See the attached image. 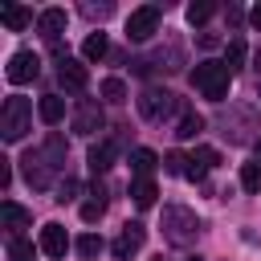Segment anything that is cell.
Returning a JSON list of instances; mask_svg holds the SVG:
<instances>
[{"mask_svg": "<svg viewBox=\"0 0 261 261\" xmlns=\"http://www.w3.org/2000/svg\"><path fill=\"white\" fill-rule=\"evenodd\" d=\"M159 261H163V257H159Z\"/></svg>", "mask_w": 261, "mask_h": 261, "instance_id": "39", "label": "cell"}, {"mask_svg": "<svg viewBox=\"0 0 261 261\" xmlns=\"http://www.w3.org/2000/svg\"><path fill=\"white\" fill-rule=\"evenodd\" d=\"M4 73H8L12 86H24V82H33V77L41 73V57H37L33 49H16V53L8 57V69H4Z\"/></svg>", "mask_w": 261, "mask_h": 261, "instance_id": "8", "label": "cell"}, {"mask_svg": "<svg viewBox=\"0 0 261 261\" xmlns=\"http://www.w3.org/2000/svg\"><path fill=\"white\" fill-rule=\"evenodd\" d=\"M57 82H61V90H69V94H82V90L90 86V73H86L82 61L65 57V61H57Z\"/></svg>", "mask_w": 261, "mask_h": 261, "instance_id": "11", "label": "cell"}, {"mask_svg": "<svg viewBox=\"0 0 261 261\" xmlns=\"http://www.w3.org/2000/svg\"><path fill=\"white\" fill-rule=\"evenodd\" d=\"M37 33H41V41L45 45H61V33H65V8H45L41 16H37Z\"/></svg>", "mask_w": 261, "mask_h": 261, "instance_id": "10", "label": "cell"}, {"mask_svg": "<svg viewBox=\"0 0 261 261\" xmlns=\"http://www.w3.org/2000/svg\"><path fill=\"white\" fill-rule=\"evenodd\" d=\"M220 135L228 139V143H249L253 139V130H261V122H257V110L253 106H245V102H237V106H228V114L220 118ZM257 143V139H253Z\"/></svg>", "mask_w": 261, "mask_h": 261, "instance_id": "4", "label": "cell"}, {"mask_svg": "<svg viewBox=\"0 0 261 261\" xmlns=\"http://www.w3.org/2000/svg\"><path fill=\"white\" fill-rule=\"evenodd\" d=\"M8 184H12V163H8V159H0V192H4Z\"/></svg>", "mask_w": 261, "mask_h": 261, "instance_id": "34", "label": "cell"}, {"mask_svg": "<svg viewBox=\"0 0 261 261\" xmlns=\"http://www.w3.org/2000/svg\"><path fill=\"white\" fill-rule=\"evenodd\" d=\"M163 171L184 175V171H188V155H184V151H167V155H163Z\"/></svg>", "mask_w": 261, "mask_h": 261, "instance_id": "31", "label": "cell"}, {"mask_svg": "<svg viewBox=\"0 0 261 261\" xmlns=\"http://www.w3.org/2000/svg\"><path fill=\"white\" fill-rule=\"evenodd\" d=\"M155 167H159V155H155L151 147H135V151H130V171H135V179H151Z\"/></svg>", "mask_w": 261, "mask_h": 261, "instance_id": "17", "label": "cell"}, {"mask_svg": "<svg viewBox=\"0 0 261 261\" xmlns=\"http://www.w3.org/2000/svg\"><path fill=\"white\" fill-rule=\"evenodd\" d=\"M82 57H86V61L106 57V33H90V37H86V45H82Z\"/></svg>", "mask_w": 261, "mask_h": 261, "instance_id": "25", "label": "cell"}, {"mask_svg": "<svg viewBox=\"0 0 261 261\" xmlns=\"http://www.w3.org/2000/svg\"><path fill=\"white\" fill-rule=\"evenodd\" d=\"M184 261H204V257H184Z\"/></svg>", "mask_w": 261, "mask_h": 261, "instance_id": "38", "label": "cell"}, {"mask_svg": "<svg viewBox=\"0 0 261 261\" xmlns=\"http://www.w3.org/2000/svg\"><path fill=\"white\" fill-rule=\"evenodd\" d=\"M77 192H82V184H77V179H69V175H65V179H61V184H57V196H53V200H57V204H69V200H73V196H77Z\"/></svg>", "mask_w": 261, "mask_h": 261, "instance_id": "32", "label": "cell"}, {"mask_svg": "<svg viewBox=\"0 0 261 261\" xmlns=\"http://www.w3.org/2000/svg\"><path fill=\"white\" fill-rule=\"evenodd\" d=\"M0 220H4V228H8L12 237H20V228L33 224V212L20 208V204H12V200H4V204H0Z\"/></svg>", "mask_w": 261, "mask_h": 261, "instance_id": "15", "label": "cell"}, {"mask_svg": "<svg viewBox=\"0 0 261 261\" xmlns=\"http://www.w3.org/2000/svg\"><path fill=\"white\" fill-rule=\"evenodd\" d=\"M0 24H4V29H12V33H20V29H29V24H33V12H29V8H20V4H0Z\"/></svg>", "mask_w": 261, "mask_h": 261, "instance_id": "18", "label": "cell"}, {"mask_svg": "<svg viewBox=\"0 0 261 261\" xmlns=\"http://www.w3.org/2000/svg\"><path fill=\"white\" fill-rule=\"evenodd\" d=\"M8 261H33V241L8 237Z\"/></svg>", "mask_w": 261, "mask_h": 261, "instance_id": "29", "label": "cell"}, {"mask_svg": "<svg viewBox=\"0 0 261 261\" xmlns=\"http://www.w3.org/2000/svg\"><path fill=\"white\" fill-rule=\"evenodd\" d=\"M102 122H106V118H102V106H98V102H90V98L77 102V110H73V130H77V135H98Z\"/></svg>", "mask_w": 261, "mask_h": 261, "instance_id": "12", "label": "cell"}, {"mask_svg": "<svg viewBox=\"0 0 261 261\" xmlns=\"http://www.w3.org/2000/svg\"><path fill=\"white\" fill-rule=\"evenodd\" d=\"M143 241H147V228L139 224V220H130V224H122V232L114 237V245H110V253H114V261H130L139 249H143Z\"/></svg>", "mask_w": 261, "mask_h": 261, "instance_id": "9", "label": "cell"}, {"mask_svg": "<svg viewBox=\"0 0 261 261\" xmlns=\"http://www.w3.org/2000/svg\"><path fill=\"white\" fill-rule=\"evenodd\" d=\"M204 130V118L196 114V110H188L184 106V114H179V126H175V139H196Z\"/></svg>", "mask_w": 261, "mask_h": 261, "instance_id": "20", "label": "cell"}, {"mask_svg": "<svg viewBox=\"0 0 261 261\" xmlns=\"http://www.w3.org/2000/svg\"><path fill=\"white\" fill-rule=\"evenodd\" d=\"M106 245H102V237H94V232H86V237H77V253L86 257V261H94L98 253H102Z\"/></svg>", "mask_w": 261, "mask_h": 261, "instance_id": "30", "label": "cell"}, {"mask_svg": "<svg viewBox=\"0 0 261 261\" xmlns=\"http://www.w3.org/2000/svg\"><path fill=\"white\" fill-rule=\"evenodd\" d=\"M37 114H41V122L57 126V122L65 118V98H61V94H45V98L37 102Z\"/></svg>", "mask_w": 261, "mask_h": 261, "instance_id": "19", "label": "cell"}, {"mask_svg": "<svg viewBox=\"0 0 261 261\" xmlns=\"http://www.w3.org/2000/svg\"><path fill=\"white\" fill-rule=\"evenodd\" d=\"M65 249H69L65 228H61V224H45V228H41V253H45V257H65Z\"/></svg>", "mask_w": 261, "mask_h": 261, "instance_id": "16", "label": "cell"}, {"mask_svg": "<svg viewBox=\"0 0 261 261\" xmlns=\"http://www.w3.org/2000/svg\"><path fill=\"white\" fill-rule=\"evenodd\" d=\"M20 171H24V184L29 188H37V192H49L53 188V163L41 155V147L20 155Z\"/></svg>", "mask_w": 261, "mask_h": 261, "instance_id": "6", "label": "cell"}, {"mask_svg": "<svg viewBox=\"0 0 261 261\" xmlns=\"http://www.w3.org/2000/svg\"><path fill=\"white\" fill-rule=\"evenodd\" d=\"M257 77H261V53H257Z\"/></svg>", "mask_w": 261, "mask_h": 261, "instance_id": "37", "label": "cell"}, {"mask_svg": "<svg viewBox=\"0 0 261 261\" xmlns=\"http://www.w3.org/2000/svg\"><path fill=\"white\" fill-rule=\"evenodd\" d=\"M29 126H33V102L20 98V94L4 98V110H0V135H4L8 143H20Z\"/></svg>", "mask_w": 261, "mask_h": 261, "instance_id": "3", "label": "cell"}, {"mask_svg": "<svg viewBox=\"0 0 261 261\" xmlns=\"http://www.w3.org/2000/svg\"><path fill=\"white\" fill-rule=\"evenodd\" d=\"M249 24L261 33V4H253V12H249Z\"/></svg>", "mask_w": 261, "mask_h": 261, "instance_id": "35", "label": "cell"}, {"mask_svg": "<svg viewBox=\"0 0 261 261\" xmlns=\"http://www.w3.org/2000/svg\"><path fill=\"white\" fill-rule=\"evenodd\" d=\"M41 155H45V159L53 163V171H57V167L65 163V139H61V135H49L45 147H41Z\"/></svg>", "mask_w": 261, "mask_h": 261, "instance_id": "23", "label": "cell"}, {"mask_svg": "<svg viewBox=\"0 0 261 261\" xmlns=\"http://www.w3.org/2000/svg\"><path fill=\"white\" fill-rule=\"evenodd\" d=\"M253 151H257V163H261V139H257V143H253Z\"/></svg>", "mask_w": 261, "mask_h": 261, "instance_id": "36", "label": "cell"}, {"mask_svg": "<svg viewBox=\"0 0 261 261\" xmlns=\"http://www.w3.org/2000/svg\"><path fill=\"white\" fill-rule=\"evenodd\" d=\"M224 65H228V73H237V69L245 65V41H241V37L228 41V49H224Z\"/></svg>", "mask_w": 261, "mask_h": 261, "instance_id": "26", "label": "cell"}, {"mask_svg": "<svg viewBox=\"0 0 261 261\" xmlns=\"http://www.w3.org/2000/svg\"><path fill=\"white\" fill-rule=\"evenodd\" d=\"M155 29H159V8H155V4L135 8V12L126 16V41H151Z\"/></svg>", "mask_w": 261, "mask_h": 261, "instance_id": "7", "label": "cell"}, {"mask_svg": "<svg viewBox=\"0 0 261 261\" xmlns=\"http://www.w3.org/2000/svg\"><path fill=\"white\" fill-rule=\"evenodd\" d=\"M175 110H179V98H175L171 90L147 86V90L139 94V114H143L147 122H167V118H171Z\"/></svg>", "mask_w": 261, "mask_h": 261, "instance_id": "5", "label": "cell"}, {"mask_svg": "<svg viewBox=\"0 0 261 261\" xmlns=\"http://www.w3.org/2000/svg\"><path fill=\"white\" fill-rule=\"evenodd\" d=\"M196 237H200L196 212L184 208V204H167L163 208V241L175 245V249H188V245H196Z\"/></svg>", "mask_w": 261, "mask_h": 261, "instance_id": "1", "label": "cell"}, {"mask_svg": "<svg viewBox=\"0 0 261 261\" xmlns=\"http://www.w3.org/2000/svg\"><path fill=\"white\" fill-rule=\"evenodd\" d=\"M241 188L253 192V196H261V163H245L241 167Z\"/></svg>", "mask_w": 261, "mask_h": 261, "instance_id": "27", "label": "cell"}, {"mask_svg": "<svg viewBox=\"0 0 261 261\" xmlns=\"http://www.w3.org/2000/svg\"><path fill=\"white\" fill-rule=\"evenodd\" d=\"M212 16H216V4H212V0L188 4V24H204V20H212Z\"/></svg>", "mask_w": 261, "mask_h": 261, "instance_id": "24", "label": "cell"}, {"mask_svg": "<svg viewBox=\"0 0 261 261\" xmlns=\"http://www.w3.org/2000/svg\"><path fill=\"white\" fill-rule=\"evenodd\" d=\"M155 196H159L155 179H135V184H130V200H135L139 208H151V204H155Z\"/></svg>", "mask_w": 261, "mask_h": 261, "instance_id": "21", "label": "cell"}, {"mask_svg": "<svg viewBox=\"0 0 261 261\" xmlns=\"http://www.w3.org/2000/svg\"><path fill=\"white\" fill-rule=\"evenodd\" d=\"M82 12H86L90 20H106V16L114 12V4H110V0H106V4H82Z\"/></svg>", "mask_w": 261, "mask_h": 261, "instance_id": "33", "label": "cell"}, {"mask_svg": "<svg viewBox=\"0 0 261 261\" xmlns=\"http://www.w3.org/2000/svg\"><path fill=\"white\" fill-rule=\"evenodd\" d=\"M102 98L114 102V106L126 102V82H122V77H106V82H102Z\"/></svg>", "mask_w": 261, "mask_h": 261, "instance_id": "28", "label": "cell"}, {"mask_svg": "<svg viewBox=\"0 0 261 261\" xmlns=\"http://www.w3.org/2000/svg\"><path fill=\"white\" fill-rule=\"evenodd\" d=\"M228 82H232V73H228L224 61H200V65L192 69V86H196L208 102H224V98H228Z\"/></svg>", "mask_w": 261, "mask_h": 261, "instance_id": "2", "label": "cell"}, {"mask_svg": "<svg viewBox=\"0 0 261 261\" xmlns=\"http://www.w3.org/2000/svg\"><path fill=\"white\" fill-rule=\"evenodd\" d=\"M220 163V155H216V147H196L192 155H188V171H184V179H192V184H200L212 167Z\"/></svg>", "mask_w": 261, "mask_h": 261, "instance_id": "13", "label": "cell"}, {"mask_svg": "<svg viewBox=\"0 0 261 261\" xmlns=\"http://www.w3.org/2000/svg\"><path fill=\"white\" fill-rule=\"evenodd\" d=\"M114 155H118V147H114L110 139H102V143H94V147H90L86 163H90V171H94V175H102V171H110V167H114Z\"/></svg>", "mask_w": 261, "mask_h": 261, "instance_id": "14", "label": "cell"}, {"mask_svg": "<svg viewBox=\"0 0 261 261\" xmlns=\"http://www.w3.org/2000/svg\"><path fill=\"white\" fill-rule=\"evenodd\" d=\"M102 216H106V192H102V188H94V200H86V204H82V220H86V224H98Z\"/></svg>", "mask_w": 261, "mask_h": 261, "instance_id": "22", "label": "cell"}]
</instances>
